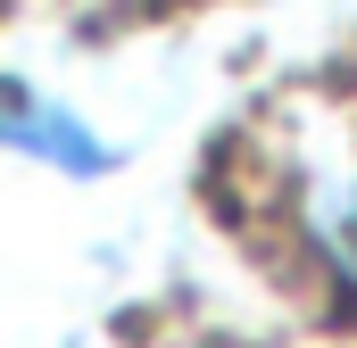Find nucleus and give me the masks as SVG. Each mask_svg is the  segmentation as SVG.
I'll return each mask as SVG.
<instances>
[{
    "mask_svg": "<svg viewBox=\"0 0 357 348\" xmlns=\"http://www.w3.org/2000/svg\"><path fill=\"white\" fill-rule=\"evenodd\" d=\"M0 150L42 158V166H100V141H91L67 108H50L33 91H0Z\"/></svg>",
    "mask_w": 357,
    "mask_h": 348,
    "instance_id": "obj_1",
    "label": "nucleus"
},
{
    "mask_svg": "<svg viewBox=\"0 0 357 348\" xmlns=\"http://www.w3.org/2000/svg\"><path fill=\"white\" fill-rule=\"evenodd\" d=\"M307 232H316L324 265H333V282H349V290H357V166L333 174V182L307 199Z\"/></svg>",
    "mask_w": 357,
    "mask_h": 348,
    "instance_id": "obj_2",
    "label": "nucleus"
}]
</instances>
